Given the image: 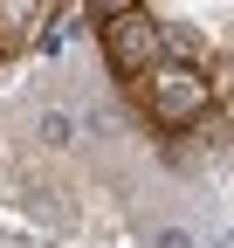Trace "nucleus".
Instances as JSON below:
<instances>
[{"label": "nucleus", "instance_id": "f257e3e1", "mask_svg": "<svg viewBox=\"0 0 234 248\" xmlns=\"http://www.w3.org/2000/svg\"><path fill=\"white\" fill-rule=\"evenodd\" d=\"M138 83V104H145V117L152 124H165V131H186V124H200L214 110V83L193 69V62H152L145 76H131Z\"/></svg>", "mask_w": 234, "mask_h": 248}, {"label": "nucleus", "instance_id": "f03ea898", "mask_svg": "<svg viewBox=\"0 0 234 248\" xmlns=\"http://www.w3.org/2000/svg\"><path fill=\"white\" fill-rule=\"evenodd\" d=\"M103 55H110V69L131 83V76L152 69V62H165V35H159V21L145 14V7L110 14V21H103Z\"/></svg>", "mask_w": 234, "mask_h": 248}, {"label": "nucleus", "instance_id": "7ed1b4c3", "mask_svg": "<svg viewBox=\"0 0 234 248\" xmlns=\"http://www.w3.org/2000/svg\"><path fill=\"white\" fill-rule=\"evenodd\" d=\"M48 14H55V0H0V55L7 48H35Z\"/></svg>", "mask_w": 234, "mask_h": 248}, {"label": "nucleus", "instance_id": "20e7f679", "mask_svg": "<svg viewBox=\"0 0 234 248\" xmlns=\"http://www.w3.org/2000/svg\"><path fill=\"white\" fill-rule=\"evenodd\" d=\"M69 131H76L69 110H48V117H42V138H48V145H69Z\"/></svg>", "mask_w": 234, "mask_h": 248}, {"label": "nucleus", "instance_id": "39448f33", "mask_svg": "<svg viewBox=\"0 0 234 248\" xmlns=\"http://www.w3.org/2000/svg\"><path fill=\"white\" fill-rule=\"evenodd\" d=\"M131 7H138V0H90V14H97V21H110V14H131Z\"/></svg>", "mask_w": 234, "mask_h": 248}, {"label": "nucleus", "instance_id": "423d86ee", "mask_svg": "<svg viewBox=\"0 0 234 248\" xmlns=\"http://www.w3.org/2000/svg\"><path fill=\"white\" fill-rule=\"evenodd\" d=\"M159 248H193V234H186V228H165V234H159Z\"/></svg>", "mask_w": 234, "mask_h": 248}, {"label": "nucleus", "instance_id": "0eeeda50", "mask_svg": "<svg viewBox=\"0 0 234 248\" xmlns=\"http://www.w3.org/2000/svg\"><path fill=\"white\" fill-rule=\"evenodd\" d=\"M227 110H234V90H227Z\"/></svg>", "mask_w": 234, "mask_h": 248}]
</instances>
